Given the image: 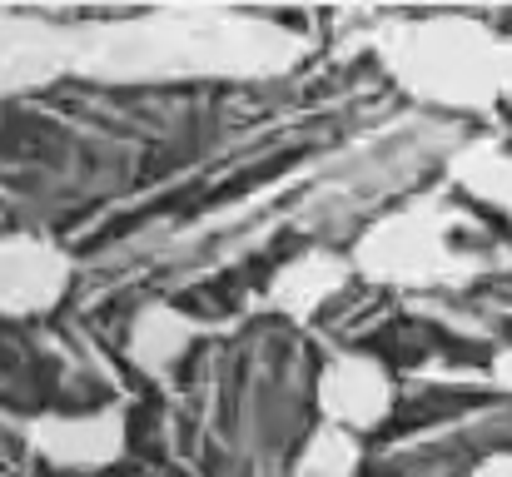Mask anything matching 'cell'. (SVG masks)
I'll list each match as a JSON object with an SVG mask.
<instances>
[{
    "label": "cell",
    "instance_id": "7a4b0ae2",
    "mask_svg": "<svg viewBox=\"0 0 512 477\" xmlns=\"http://www.w3.org/2000/svg\"><path fill=\"white\" fill-rule=\"evenodd\" d=\"M324 343L289 314L199 338L125 428V453L184 477H304L324 418Z\"/></svg>",
    "mask_w": 512,
    "mask_h": 477
},
{
    "label": "cell",
    "instance_id": "6da1fadb",
    "mask_svg": "<svg viewBox=\"0 0 512 477\" xmlns=\"http://www.w3.org/2000/svg\"><path fill=\"white\" fill-rule=\"evenodd\" d=\"M259 75H65L0 110V244L80 249L130 199L194 169Z\"/></svg>",
    "mask_w": 512,
    "mask_h": 477
},
{
    "label": "cell",
    "instance_id": "3957f363",
    "mask_svg": "<svg viewBox=\"0 0 512 477\" xmlns=\"http://www.w3.org/2000/svg\"><path fill=\"white\" fill-rule=\"evenodd\" d=\"M115 373L95 358L90 328L65 309L15 314L0 309V418H90L115 403Z\"/></svg>",
    "mask_w": 512,
    "mask_h": 477
},
{
    "label": "cell",
    "instance_id": "5b68a950",
    "mask_svg": "<svg viewBox=\"0 0 512 477\" xmlns=\"http://www.w3.org/2000/svg\"><path fill=\"white\" fill-rule=\"evenodd\" d=\"M40 463H45V453L35 448L30 428L0 418V477H35Z\"/></svg>",
    "mask_w": 512,
    "mask_h": 477
},
{
    "label": "cell",
    "instance_id": "277c9868",
    "mask_svg": "<svg viewBox=\"0 0 512 477\" xmlns=\"http://www.w3.org/2000/svg\"><path fill=\"white\" fill-rule=\"evenodd\" d=\"M35 477H184L174 473L170 463H155L145 453H120L115 463H100V468H55L50 458L35 468Z\"/></svg>",
    "mask_w": 512,
    "mask_h": 477
}]
</instances>
